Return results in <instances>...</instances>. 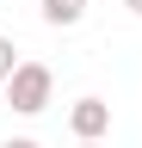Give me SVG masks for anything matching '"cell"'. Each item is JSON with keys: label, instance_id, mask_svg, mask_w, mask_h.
Returning a JSON list of instances; mask_svg holds the SVG:
<instances>
[{"label": "cell", "instance_id": "obj_1", "mask_svg": "<svg viewBox=\"0 0 142 148\" xmlns=\"http://www.w3.org/2000/svg\"><path fill=\"white\" fill-rule=\"evenodd\" d=\"M19 117H37V111H49V99H56V74H49L43 62H19V74L6 80V92H0Z\"/></svg>", "mask_w": 142, "mask_h": 148}, {"label": "cell", "instance_id": "obj_2", "mask_svg": "<svg viewBox=\"0 0 142 148\" xmlns=\"http://www.w3.org/2000/svg\"><path fill=\"white\" fill-rule=\"evenodd\" d=\"M68 130H74L80 142H105V130H111V105H105L99 92L74 99V105H68Z\"/></svg>", "mask_w": 142, "mask_h": 148}, {"label": "cell", "instance_id": "obj_3", "mask_svg": "<svg viewBox=\"0 0 142 148\" xmlns=\"http://www.w3.org/2000/svg\"><path fill=\"white\" fill-rule=\"evenodd\" d=\"M86 0H43V25H80Z\"/></svg>", "mask_w": 142, "mask_h": 148}, {"label": "cell", "instance_id": "obj_4", "mask_svg": "<svg viewBox=\"0 0 142 148\" xmlns=\"http://www.w3.org/2000/svg\"><path fill=\"white\" fill-rule=\"evenodd\" d=\"M12 74H19V49H12V37H0V92H6Z\"/></svg>", "mask_w": 142, "mask_h": 148}, {"label": "cell", "instance_id": "obj_5", "mask_svg": "<svg viewBox=\"0 0 142 148\" xmlns=\"http://www.w3.org/2000/svg\"><path fill=\"white\" fill-rule=\"evenodd\" d=\"M0 148H37V142H31V136H6V142H0Z\"/></svg>", "mask_w": 142, "mask_h": 148}, {"label": "cell", "instance_id": "obj_6", "mask_svg": "<svg viewBox=\"0 0 142 148\" xmlns=\"http://www.w3.org/2000/svg\"><path fill=\"white\" fill-rule=\"evenodd\" d=\"M123 6H130V12H136V18H142V0H123Z\"/></svg>", "mask_w": 142, "mask_h": 148}, {"label": "cell", "instance_id": "obj_7", "mask_svg": "<svg viewBox=\"0 0 142 148\" xmlns=\"http://www.w3.org/2000/svg\"><path fill=\"white\" fill-rule=\"evenodd\" d=\"M80 148H105V142H80Z\"/></svg>", "mask_w": 142, "mask_h": 148}]
</instances>
